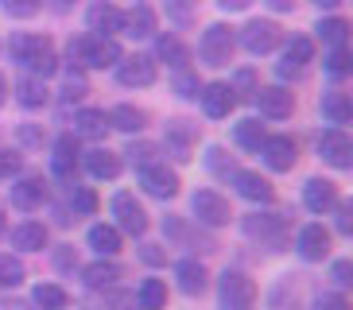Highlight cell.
Here are the masks:
<instances>
[{"label": "cell", "instance_id": "6da1fadb", "mask_svg": "<svg viewBox=\"0 0 353 310\" xmlns=\"http://www.w3.org/2000/svg\"><path fill=\"white\" fill-rule=\"evenodd\" d=\"M8 54H12V62H20L23 70H32L35 78H51L59 70V54H54V43L47 35H28V31H20V35H12Z\"/></svg>", "mask_w": 353, "mask_h": 310}, {"label": "cell", "instance_id": "7a4b0ae2", "mask_svg": "<svg viewBox=\"0 0 353 310\" xmlns=\"http://www.w3.org/2000/svg\"><path fill=\"white\" fill-rule=\"evenodd\" d=\"M70 59H78L82 66L90 70H109L117 62L125 59L121 43L117 39H105V35H82L78 43H70Z\"/></svg>", "mask_w": 353, "mask_h": 310}, {"label": "cell", "instance_id": "3957f363", "mask_svg": "<svg viewBox=\"0 0 353 310\" xmlns=\"http://www.w3.org/2000/svg\"><path fill=\"white\" fill-rule=\"evenodd\" d=\"M233 51H237V35H233V28H225V23H210V28L202 31V39H198V54H202L206 66H229V62H233Z\"/></svg>", "mask_w": 353, "mask_h": 310}, {"label": "cell", "instance_id": "277c9868", "mask_svg": "<svg viewBox=\"0 0 353 310\" xmlns=\"http://www.w3.org/2000/svg\"><path fill=\"white\" fill-rule=\"evenodd\" d=\"M218 295H221V310H252V302H256V283L245 271H225L218 279Z\"/></svg>", "mask_w": 353, "mask_h": 310}, {"label": "cell", "instance_id": "5b68a950", "mask_svg": "<svg viewBox=\"0 0 353 310\" xmlns=\"http://www.w3.org/2000/svg\"><path fill=\"white\" fill-rule=\"evenodd\" d=\"M241 229H245L249 240H260V245H272V248H280L288 240V221L280 214H249L241 221Z\"/></svg>", "mask_w": 353, "mask_h": 310}, {"label": "cell", "instance_id": "8992f818", "mask_svg": "<svg viewBox=\"0 0 353 310\" xmlns=\"http://www.w3.org/2000/svg\"><path fill=\"white\" fill-rule=\"evenodd\" d=\"M280 39H283V31H280V23H276V20H252V23H245V31H241V47H245L249 54L276 51Z\"/></svg>", "mask_w": 353, "mask_h": 310}, {"label": "cell", "instance_id": "52a82bcc", "mask_svg": "<svg viewBox=\"0 0 353 310\" xmlns=\"http://www.w3.org/2000/svg\"><path fill=\"white\" fill-rule=\"evenodd\" d=\"M163 140H167V152L175 155L179 163H187V159H194V147H198V124L175 116V121H167Z\"/></svg>", "mask_w": 353, "mask_h": 310}, {"label": "cell", "instance_id": "ba28073f", "mask_svg": "<svg viewBox=\"0 0 353 310\" xmlns=\"http://www.w3.org/2000/svg\"><path fill=\"white\" fill-rule=\"evenodd\" d=\"M190 209H194V217L202 221V225H210V229L229 225V217H233L229 198H221L218 190H198V194L190 198Z\"/></svg>", "mask_w": 353, "mask_h": 310}, {"label": "cell", "instance_id": "9c48e42d", "mask_svg": "<svg viewBox=\"0 0 353 310\" xmlns=\"http://www.w3.org/2000/svg\"><path fill=\"white\" fill-rule=\"evenodd\" d=\"M113 217H117V229L128 233V237H144L148 233V209L136 202V194H117L113 198Z\"/></svg>", "mask_w": 353, "mask_h": 310}, {"label": "cell", "instance_id": "30bf717a", "mask_svg": "<svg viewBox=\"0 0 353 310\" xmlns=\"http://www.w3.org/2000/svg\"><path fill=\"white\" fill-rule=\"evenodd\" d=\"M319 155H322V163L345 171V167H353V140L342 128H326V132L319 136Z\"/></svg>", "mask_w": 353, "mask_h": 310}, {"label": "cell", "instance_id": "8fae6325", "mask_svg": "<svg viewBox=\"0 0 353 310\" xmlns=\"http://www.w3.org/2000/svg\"><path fill=\"white\" fill-rule=\"evenodd\" d=\"M117 78L128 90H144V85L156 82V59H148V54H125V59L117 62Z\"/></svg>", "mask_w": 353, "mask_h": 310}, {"label": "cell", "instance_id": "7c38bea8", "mask_svg": "<svg viewBox=\"0 0 353 310\" xmlns=\"http://www.w3.org/2000/svg\"><path fill=\"white\" fill-rule=\"evenodd\" d=\"M260 155H264V163H268L272 171H291V167L299 163V147H295L291 136H264Z\"/></svg>", "mask_w": 353, "mask_h": 310}, {"label": "cell", "instance_id": "4fadbf2b", "mask_svg": "<svg viewBox=\"0 0 353 310\" xmlns=\"http://www.w3.org/2000/svg\"><path fill=\"white\" fill-rule=\"evenodd\" d=\"M252 101L260 105V113L264 116L283 121V116H291V109H295V93L283 90V85H260V90L252 93Z\"/></svg>", "mask_w": 353, "mask_h": 310}, {"label": "cell", "instance_id": "5bb4252c", "mask_svg": "<svg viewBox=\"0 0 353 310\" xmlns=\"http://www.w3.org/2000/svg\"><path fill=\"white\" fill-rule=\"evenodd\" d=\"M140 186H144L152 198H163V202H167V198L179 194V175L167 163H152V167L140 171Z\"/></svg>", "mask_w": 353, "mask_h": 310}, {"label": "cell", "instance_id": "9a60e30c", "mask_svg": "<svg viewBox=\"0 0 353 310\" xmlns=\"http://www.w3.org/2000/svg\"><path fill=\"white\" fill-rule=\"evenodd\" d=\"M198 101H202L206 116L221 121V116H229V113H233V105H237V93H233V85H225V82H210V85H202V93H198Z\"/></svg>", "mask_w": 353, "mask_h": 310}, {"label": "cell", "instance_id": "2e32d148", "mask_svg": "<svg viewBox=\"0 0 353 310\" xmlns=\"http://www.w3.org/2000/svg\"><path fill=\"white\" fill-rule=\"evenodd\" d=\"M303 206L311 209V214H330L338 206V183H330V178H311V183L303 186Z\"/></svg>", "mask_w": 353, "mask_h": 310}, {"label": "cell", "instance_id": "e0dca14e", "mask_svg": "<svg viewBox=\"0 0 353 310\" xmlns=\"http://www.w3.org/2000/svg\"><path fill=\"white\" fill-rule=\"evenodd\" d=\"M85 23H90V31H94V35L113 39L117 31H121V8H117V4H109V0H97V4H90V12H85Z\"/></svg>", "mask_w": 353, "mask_h": 310}, {"label": "cell", "instance_id": "ac0fdd59", "mask_svg": "<svg viewBox=\"0 0 353 310\" xmlns=\"http://www.w3.org/2000/svg\"><path fill=\"white\" fill-rule=\"evenodd\" d=\"M314 59V43L307 35H295L288 43V51H283V62H280V78H299L303 66Z\"/></svg>", "mask_w": 353, "mask_h": 310}, {"label": "cell", "instance_id": "d6986e66", "mask_svg": "<svg viewBox=\"0 0 353 310\" xmlns=\"http://www.w3.org/2000/svg\"><path fill=\"white\" fill-rule=\"evenodd\" d=\"M295 248H299V256L311 260V264H314V260H326V256H330V233H326L322 225H303Z\"/></svg>", "mask_w": 353, "mask_h": 310}, {"label": "cell", "instance_id": "ffe728a7", "mask_svg": "<svg viewBox=\"0 0 353 310\" xmlns=\"http://www.w3.org/2000/svg\"><path fill=\"white\" fill-rule=\"evenodd\" d=\"M121 31L132 35V39H148V35H156V12L148 8V4H132L128 12H121Z\"/></svg>", "mask_w": 353, "mask_h": 310}, {"label": "cell", "instance_id": "44dd1931", "mask_svg": "<svg viewBox=\"0 0 353 310\" xmlns=\"http://www.w3.org/2000/svg\"><path fill=\"white\" fill-rule=\"evenodd\" d=\"M233 186H237V194L249 198V202H272V198H276L272 183L260 175V171H237V175H233Z\"/></svg>", "mask_w": 353, "mask_h": 310}, {"label": "cell", "instance_id": "7402d4cb", "mask_svg": "<svg viewBox=\"0 0 353 310\" xmlns=\"http://www.w3.org/2000/svg\"><path fill=\"white\" fill-rule=\"evenodd\" d=\"M175 279H179V291H183V295H202V291L210 287V271H206V264H198V260H179Z\"/></svg>", "mask_w": 353, "mask_h": 310}, {"label": "cell", "instance_id": "603a6c76", "mask_svg": "<svg viewBox=\"0 0 353 310\" xmlns=\"http://www.w3.org/2000/svg\"><path fill=\"white\" fill-rule=\"evenodd\" d=\"M12 202L20 209L43 206V202H47V183H43L39 175H28V178H20V183H12Z\"/></svg>", "mask_w": 353, "mask_h": 310}, {"label": "cell", "instance_id": "cb8c5ba5", "mask_svg": "<svg viewBox=\"0 0 353 310\" xmlns=\"http://www.w3.org/2000/svg\"><path fill=\"white\" fill-rule=\"evenodd\" d=\"M82 163H85V171H90L94 178H117V175H121V155L109 152V147H94V152H85Z\"/></svg>", "mask_w": 353, "mask_h": 310}, {"label": "cell", "instance_id": "d4e9b609", "mask_svg": "<svg viewBox=\"0 0 353 310\" xmlns=\"http://www.w3.org/2000/svg\"><path fill=\"white\" fill-rule=\"evenodd\" d=\"M105 132H109L105 109H82V113L74 116V136H82V140H101Z\"/></svg>", "mask_w": 353, "mask_h": 310}, {"label": "cell", "instance_id": "484cf974", "mask_svg": "<svg viewBox=\"0 0 353 310\" xmlns=\"http://www.w3.org/2000/svg\"><path fill=\"white\" fill-rule=\"evenodd\" d=\"M12 245L23 248V252H43V248H47V225H39V221L16 225L12 229Z\"/></svg>", "mask_w": 353, "mask_h": 310}, {"label": "cell", "instance_id": "4316f807", "mask_svg": "<svg viewBox=\"0 0 353 310\" xmlns=\"http://www.w3.org/2000/svg\"><path fill=\"white\" fill-rule=\"evenodd\" d=\"M322 116L330 124H350L353 121V105H350V97H345L342 90H330V93H322Z\"/></svg>", "mask_w": 353, "mask_h": 310}, {"label": "cell", "instance_id": "83f0119b", "mask_svg": "<svg viewBox=\"0 0 353 310\" xmlns=\"http://www.w3.org/2000/svg\"><path fill=\"white\" fill-rule=\"evenodd\" d=\"M125 276V268H121V264H113V260H97V264H90V268H85V283H90V287L94 291H105V287H117V279Z\"/></svg>", "mask_w": 353, "mask_h": 310}, {"label": "cell", "instance_id": "f1b7e54d", "mask_svg": "<svg viewBox=\"0 0 353 310\" xmlns=\"http://www.w3.org/2000/svg\"><path fill=\"white\" fill-rule=\"evenodd\" d=\"M156 59H159V62H167L171 70H187L190 51L175 39V35H159V39H156Z\"/></svg>", "mask_w": 353, "mask_h": 310}, {"label": "cell", "instance_id": "f546056e", "mask_svg": "<svg viewBox=\"0 0 353 310\" xmlns=\"http://www.w3.org/2000/svg\"><path fill=\"white\" fill-rule=\"evenodd\" d=\"M47 85H43V78H35V74H28V78H20L16 82V101L23 105V109H43L47 105Z\"/></svg>", "mask_w": 353, "mask_h": 310}, {"label": "cell", "instance_id": "4dcf8cb0", "mask_svg": "<svg viewBox=\"0 0 353 310\" xmlns=\"http://www.w3.org/2000/svg\"><path fill=\"white\" fill-rule=\"evenodd\" d=\"M78 144H74V136H63L59 144H54V159H51V167H54V175L59 178H70L74 171H78Z\"/></svg>", "mask_w": 353, "mask_h": 310}, {"label": "cell", "instance_id": "1f68e13d", "mask_svg": "<svg viewBox=\"0 0 353 310\" xmlns=\"http://www.w3.org/2000/svg\"><path fill=\"white\" fill-rule=\"evenodd\" d=\"M144 124H148V113L136 109V105H117L109 113V128H121V132H144Z\"/></svg>", "mask_w": 353, "mask_h": 310}, {"label": "cell", "instance_id": "d6a6232c", "mask_svg": "<svg viewBox=\"0 0 353 310\" xmlns=\"http://www.w3.org/2000/svg\"><path fill=\"white\" fill-rule=\"evenodd\" d=\"M136 307L140 310H167V283L163 279H144L136 291Z\"/></svg>", "mask_w": 353, "mask_h": 310}, {"label": "cell", "instance_id": "836d02e7", "mask_svg": "<svg viewBox=\"0 0 353 310\" xmlns=\"http://www.w3.org/2000/svg\"><path fill=\"white\" fill-rule=\"evenodd\" d=\"M90 248L101 256H117L121 252V229L117 225H94L90 229Z\"/></svg>", "mask_w": 353, "mask_h": 310}, {"label": "cell", "instance_id": "e575fe53", "mask_svg": "<svg viewBox=\"0 0 353 310\" xmlns=\"http://www.w3.org/2000/svg\"><path fill=\"white\" fill-rule=\"evenodd\" d=\"M32 299H35V307H39V310H66L70 295H66V291L59 287V283H39Z\"/></svg>", "mask_w": 353, "mask_h": 310}, {"label": "cell", "instance_id": "d590c367", "mask_svg": "<svg viewBox=\"0 0 353 310\" xmlns=\"http://www.w3.org/2000/svg\"><path fill=\"white\" fill-rule=\"evenodd\" d=\"M319 39L330 43V47H345V39H350V23L342 20V16H330V20H322L319 28Z\"/></svg>", "mask_w": 353, "mask_h": 310}, {"label": "cell", "instance_id": "8d00e7d4", "mask_svg": "<svg viewBox=\"0 0 353 310\" xmlns=\"http://www.w3.org/2000/svg\"><path fill=\"white\" fill-rule=\"evenodd\" d=\"M23 279H28L23 260L8 256V252H0V287H20Z\"/></svg>", "mask_w": 353, "mask_h": 310}, {"label": "cell", "instance_id": "74e56055", "mask_svg": "<svg viewBox=\"0 0 353 310\" xmlns=\"http://www.w3.org/2000/svg\"><path fill=\"white\" fill-rule=\"evenodd\" d=\"M233 136H237V144L245 147V152H260V144H264V124L260 121H241L237 128H233Z\"/></svg>", "mask_w": 353, "mask_h": 310}, {"label": "cell", "instance_id": "f35d334b", "mask_svg": "<svg viewBox=\"0 0 353 310\" xmlns=\"http://www.w3.org/2000/svg\"><path fill=\"white\" fill-rule=\"evenodd\" d=\"M206 167L218 178H233L241 171V167L233 163V155H225V147H210V152H206Z\"/></svg>", "mask_w": 353, "mask_h": 310}, {"label": "cell", "instance_id": "ab89813d", "mask_svg": "<svg viewBox=\"0 0 353 310\" xmlns=\"http://www.w3.org/2000/svg\"><path fill=\"white\" fill-rule=\"evenodd\" d=\"M128 163L136 167V171H144V167H152V163H159L156 155H159V147L152 144V140H140V144H128Z\"/></svg>", "mask_w": 353, "mask_h": 310}, {"label": "cell", "instance_id": "60d3db41", "mask_svg": "<svg viewBox=\"0 0 353 310\" xmlns=\"http://www.w3.org/2000/svg\"><path fill=\"white\" fill-rule=\"evenodd\" d=\"M70 206L74 214H97V194L90 190V186H70Z\"/></svg>", "mask_w": 353, "mask_h": 310}, {"label": "cell", "instance_id": "b9f144b4", "mask_svg": "<svg viewBox=\"0 0 353 310\" xmlns=\"http://www.w3.org/2000/svg\"><path fill=\"white\" fill-rule=\"evenodd\" d=\"M0 8L8 16H16V20H28V16H35L43 8V0H0Z\"/></svg>", "mask_w": 353, "mask_h": 310}, {"label": "cell", "instance_id": "7bdbcfd3", "mask_svg": "<svg viewBox=\"0 0 353 310\" xmlns=\"http://www.w3.org/2000/svg\"><path fill=\"white\" fill-rule=\"evenodd\" d=\"M326 74H334V78H345V74H350V51H345V47H334V51L326 54Z\"/></svg>", "mask_w": 353, "mask_h": 310}, {"label": "cell", "instance_id": "ee69618b", "mask_svg": "<svg viewBox=\"0 0 353 310\" xmlns=\"http://www.w3.org/2000/svg\"><path fill=\"white\" fill-rule=\"evenodd\" d=\"M85 93H90V85H85L82 74H78V70L66 74V82H63V97H66V101H82Z\"/></svg>", "mask_w": 353, "mask_h": 310}, {"label": "cell", "instance_id": "f6af8a7d", "mask_svg": "<svg viewBox=\"0 0 353 310\" xmlns=\"http://www.w3.org/2000/svg\"><path fill=\"white\" fill-rule=\"evenodd\" d=\"M175 90H179V97H198V93H202V82H198L194 74L179 70V78H175Z\"/></svg>", "mask_w": 353, "mask_h": 310}, {"label": "cell", "instance_id": "bcb514c9", "mask_svg": "<svg viewBox=\"0 0 353 310\" xmlns=\"http://www.w3.org/2000/svg\"><path fill=\"white\" fill-rule=\"evenodd\" d=\"M20 152H8V147H0V178H12L16 171H20Z\"/></svg>", "mask_w": 353, "mask_h": 310}, {"label": "cell", "instance_id": "7dc6e473", "mask_svg": "<svg viewBox=\"0 0 353 310\" xmlns=\"http://www.w3.org/2000/svg\"><path fill=\"white\" fill-rule=\"evenodd\" d=\"M314 310H350V302H345V295L326 291V295H319V299H314Z\"/></svg>", "mask_w": 353, "mask_h": 310}, {"label": "cell", "instance_id": "c3c4849f", "mask_svg": "<svg viewBox=\"0 0 353 310\" xmlns=\"http://www.w3.org/2000/svg\"><path fill=\"white\" fill-rule=\"evenodd\" d=\"M54 268H59V271H74V268H78V256H74L70 245H63L59 252H54Z\"/></svg>", "mask_w": 353, "mask_h": 310}, {"label": "cell", "instance_id": "681fc988", "mask_svg": "<svg viewBox=\"0 0 353 310\" xmlns=\"http://www.w3.org/2000/svg\"><path fill=\"white\" fill-rule=\"evenodd\" d=\"M109 310H140V307H136V295H128V291H117L113 299H109Z\"/></svg>", "mask_w": 353, "mask_h": 310}, {"label": "cell", "instance_id": "f907efd6", "mask_svg": "<svg viewBox=\"0 0 353 310\" xmlns=\"http://www.w3.org/2000/svg\"><path fill=\"white\" fill-rule=\"evenodd\" d=\"M334 283H342V287L353 283V264L350 260H338V264H334Z\"/></svg>", "mask_w": 353, "mask_h": 310}, {"label": "cell", "instance_id": "816d5d0a", "mask_svg": "<svg viewBox=\"0 0 353 310\" xmlns=\"http://www.w3.org/2000/svg\"><path fill=\"white\" fill-rule=\"evenodd\" d=\"M338 233H350L353 229V206H342V202H338Z\"/></svg>", "mask_w": 353, "mask_h": 310}, {"label": "cell", "instance_id": "f5cc1de1", "mask_svg": "<svg viewBox=\"0 0 353 310\" xmlns=\"http://www.w3.org/2000/svg\"><path fill=\"white\" fill-rule=\"evenodd\" d=\"M20 140H23V144H43V128H35V124H23V128H20Z\"/></svg>", "mask_w": 353, "mask_h": 310}, {"label": "cell", "instance_id": "db71d44e", "mask_svg": "<svg viewBox=\"0 0 353 310\" xmlns=\"http://www.w3.org/2000/svg\"><path fill=\"white\" fill-rule=\"evenodd\" d=\"M140 256H144L148 264H163L167 252H159V245H144V252H140Z\"/></svg>", "mask_w": 353, "mask_h": 310}, {"label": "cell", "instance_id": "11a10c76", "mask_svg": "<svg viewBox=\"0 0 353 310\" xmlns=\"http://www.w3.org/2000/svg\"><path fill=\"white\" fill-rule=\"evenodd\" d=\"M167 8H171V16H175L179 23H190V8H187V4H179V0H171Z\"/></svg>", "mask_w": 353, "mask_h": 310}, {"label": "cell", "instance_id": "9f6ffc18", "mask_svg": "<svg viewBox=\"0 0 353 310\" xmlns=\"http://www.w3.org/2000/svg\"><path fill=\"white\" fill-rule=\"evenodd\" d=\"M237 85H241V90H252V93L260 90L256 78H252V70H241V74H237Z\"/></svg>", "mask_w": 353, "mask_h": 310}, {"label": "cell", "instance_id": "6f0895ef", "mask_svg": "<svg viewBox=\"0 0 353 310\" xmlns=\"http://www.w3.org/2000/svg\"><path fill=\"white\" fill-rule=\"evenodd\" d=\"M218 4H221L225 12H241V8H249L252 0H218Z\"/></svg>", "mask_w": 353, "mask_h": 310}, {"label": "cell", "instance_id": "680465c9", "mask_svg": "<svg viewBox=\"0 0 353 310\" xmlns=\"http://www.w3.org/2000/svg\"><path fill=\"white\" fill-rule=\"evenodd\" d=\"M264 4L276 8V12H291V8H295V0H264Z\"/></svg>", "mask_w": 353, "mask_h": 310}, {"label": "cell", "instance_id": "91938a15", "mask_svg": "<svg viewBox=\"0 0 353 310\" xmlns=\"http://www.w3.org/2000/svg\"><path fill=\"white\" fill-rule=\"evenodd\" d=\"M8 101V78H4V74H0V105Z\"/></svg>", "mask_w": 353, "mask_h": 310}, {"label": "cell", "instance_id": "94428289", "mask_svg": "<svg viewBox=\"0 0 353 310\" xmlns=\"http://www.w3.org/2000/svg\"><path fill=\"white\" fill-rule=\"evenodd\" d=\"M0 310H32V307H23V302H0Z\"/></svg>", "mask_w": 353, "mask_h": 310}, {"label": "cell", "instance_id": "6125c7cd", "mask_svg": "<svg viewBox=\"0 0 353 310\" xmlns=\"http://www.w3.org/2000/svg\"><path fill=\"white\" fill-rule=\"evenodd\" d=\"M314 4H319V8H338L342 0H314Z\"/></svg>", "mask_w": 353, "mask_h": 310}, {"label": "cell", "instance_id": "be15d7a7", "mask_svg": "<svg viewBox=\"0 0 353 310\" xmlns=\"http://www.w3.org/2000/svg\"><path fill=\"white\" fill-rule=\"evenodd\" d=\"M0 237H4V209H0Z\"/></svg>", "mask_w": 353, "mask_h": 310}]
</instances>
